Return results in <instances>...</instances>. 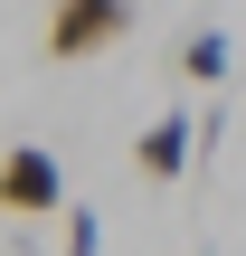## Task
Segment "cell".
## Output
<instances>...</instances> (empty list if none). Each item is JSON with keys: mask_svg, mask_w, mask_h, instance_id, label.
I'll return each instance as SVG.
<instances>
[{"mask_svg": "<svg viewBox=\"0 0 246 256\" xmlns=\"http://www.w3.org/2000/svg\"><path fill=\"white\" fill-rule=\"evenodd\" d=\"M0 218H66V171H57L47 142L0 152Z\"/></svg>", "mask_w": 246, "mask_h": 256, "instance_id": "2", "label": "cell"}, {"mask_svg": "<svg viewBox=\"0 0 246 256\" xmlns=\"http://www.w3.org/2000/svg\"><path fill=\"white\" fill-rule=\"evenodd\" d=\"M133 171L142 180H190L199 171V114H152L133 133Z\"/></svg>", "mask_w": 246, "mask_h": 256, "instance_id": "3", "label": "cell"}, {"mask_svg": "<svg viewBox=\"0 0 246 256\" xmlns=\"http://www.w3.org/2000/svg\"><path fill=\"white\" fill-rule=\"evenodd\" d=\"M171 66H180V86H209V95H218V86H228V66H237V48H228V28L209 19V28H190V38H180V57H171Z\"/></svg>", "mask_w": 246, "mask_h": 256, "instance_id": "4", "label": "cell"}, {"mask_svg": "<svg viewBox=\"0 0 246 256\" xmlns=\"http://www.w3.org/2000/svg\"><path fill=\"white\" fill-rule=\"evenodd\" d=\"M57 238H66V256H104V218L66 200V218H57Z\"/></svg>", "mask_w": 246, "mask_h": 256, "instance_id": "5", "label": "cell"}, {"mask_svg": "<svg viewBox=\"0 0 246 256\" xmlns=\"http://www.w3.org/2000/svg\"><path fill=\"white\" fill-rule=\"evenodd\" d=\"M199 256H209V247H199Z\"/></svg>", "mask_w": 246, "mask_h": 256, "instance_id": "6", "label": "cell"}, {"mask_svg": "<svg viewBox=\"0 0 246 256\" xmlns=\"http://www.w3.org/2000/svg\"><path fill=\"white\" fill-rule=\"evenodd\" d=\"M133 19H142V0H57V10H47V57H57V66L104 57V48L133 38Z\"/></svg>", "mask_w": 246, "mask_h": 256, "instance_id": "1", "label": "cell"}]
</instances>
